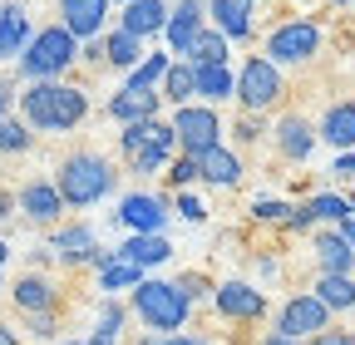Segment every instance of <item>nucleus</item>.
<instances>
[{"label": "nucleus", "mask_w": 355, "mask_h": 345, "mask_svg": "<svg viewBox=\"0 0 355 345\" xmlns=\"http://www.w3.org/2000/svg\"><path fill=\"white\" fill-rule=\"evenodd\" d=\"M20 114H25L30 128H40V134H69V128H79L84 114H89V94L79 84L40 79V84H30L20 94Z\"/></svg>", "instance_id": "nucleus-1"}, {"label": "nucleus", "mask_w": 355, "mask_h": 345, "mask_svg": "<svg viewBox=\"0 0 355 345\" xmlns=\"http://www.w3.org/2000/svg\"><path fill=\"white\" fill-rule=\"evenodd\" d=\"M114 178H119V172L109 168V158H99V153H69L60 163L55 188H60V197L69 207H94V202H104L114 193Z\"/></svg>", "instance_id": "nucleus-2"}, {"label": "nucleus", "mask_w": 355, "mask_h": 345, "mask_svg": "<svg viewBox=\"0 0 355 345\" xmlns=\"http://www.w3.org/2000/svg\"><path fill=\"white\" fill-rule=\"evenodd\" d=\"M133 311H139V321L158 335H178L188 326V311H193V301L188 291L178 286V281H139L133 286Z\"/></svg>", "instance_id": "nucleus-3"}, {"label": "nucleus", "mask_w": 355, "mask_h": 345, "mask_svg": "<svg viewBox=\"0 0 355 345\" xmlns=\"http://www.w3.org/2000/svg\"><path fill=\"white\" fill-rule=\"evenodd\" d=\"M79 55H84V50H79V39H74L64 25L35 30V35H30V45H25V55H20V74H25L30 84H40V79H60Z\"/></svg>", "instance_id": "nucleus-4"}, {"label": "nucleus", "mask_w": 355, "mask_h": 345, "mask_svg": "<svg viewBox=\"0 0 355 345\" xmlns=\"http://www.w3.org/2000/svg\"><path fill=\"white\" fill-rule=\"evenodd\" d=\"M173 134H178V148L188 158H198V153L222 143V118H217L212 104H183L173 114Z\"/></svg>", "instance_id": "nucleus-5"}, {"label": "nucleus", "mask_w": 355, "mask_h": 345, "mask_svg": "<svg viewBox=\"0 0 355 345\" xmlns=\"http://www.w3.org/2000/svg\"><path fill=\"white\" fill-rule=\"evenodd\" d=\"M316 50H321V25L316 20H286V25H277L266 35V60L277 69L282 64H306Z\"/></svg>", "instance_id": "nucleus-6"}, {"label": "nucleus", "mask_w": 355, "mask_h": 345, "mask_svg": "<svg viewBox=\"0 0 355 345\" xmlns=\"http://www.w3.org/2000/svg\"><path fill=\"white\" fill-rule=\"evenodd\" d=\"M237 99L247 114H261V109H272L282 99V69L266 60V55H252L237 74Z\"/></svg>", "instance_id": "nucleus-7"}, {"label": "nucleus", "mask_w": 355, "mask_h": 345, "mask_svg": "<svg viewBox=\"0 0 355 345\" xmlns=\"http://www.w3.org/2000/svg\"><path fill=\"white\" fill-rule=\"evenodd\" d=\"M326 326H331V306H326L316 291L291 296L286 306L277 311V335H286V340H306V335H316Z\"/></svg>", "instance_id": "nucleus-8"}, {"label": "nucleus", "mask_w": 355, "mask_h": 345, "mask_svg": "<svg viewBox=\"0 0 355 345\" xmlns=\"http://www.w3.org/2000/svg\"><path fill=\"white\" fill-rule=\"evenodd\" d=\"M212 306L227 321H261L266 316V291H257L247 281H222V286H212Z\"/></svg>", "instance_id": "nucleus-9"}, {"label": "nucleus", "mask_w": 355, "mask_h": 345, "mask_svg": "<svg viewBox=\"0 0 355 345\" xmlns=\"http://www.w3.org/2000/svg\"><path fill=\"white\" fill-rule=\"evenodd\" d=\"M202 20H207V6L202 0H178L168 10V55H188V45L202 35Z\"/></svg>", "instance_id": "nucleus-10"}, {"label": "nucleus", "mask_w": 355, "mask_h": 345, "mask_svg": "<svg viewBox=\"0 0 355 345\" xmlns=\"http://www.w3.org/2000/svg\"><path fill=\"white\" fill-rule=\"evenodd\" d=\"M109 20V0H60V25L74 39H94Z\"/></svg>", "instance_id": "nucleus-11"}, {"label": "nucleus", "mask_w": 355, "mask_h": 345, "mask_svg": "<svg viewBox=\"0 0 355 345\" xmlns=\"http://www.w3.org/2000/svg\"><path fill=\"white\" fill-rule=\"evenodd\" d=\"M119 222L133 227V232H163V227H168L163 197H153V193H128V197L119 202Z\"/></svg>", "instance_id": "nucleus-12"}, {"label": "nucleus", "mask_w": 355, "mask_h": 345, "mask_svg": "<svg viewBox=\"0 0 355 345\" xmlns=\"http://www.w3.org/2000/svg\"><path fill=\"white\" fill-rule=\"evenodd\" d=\"M20 212H25L30 222L50 227V222H60V212H64V197H60V188H55V183L35 178V183H25V188H20Z\"/></svg>", "instance_id": "nucleus-13"}, {"label": "nucleus", "mask_w": 355, "mask_h": 345, "mask_svg": "<svg viewBox=\"0 0 355 345\" xmlns=\"http://www.w3.org/2000/svg\"><path fill=\"white\" fill-rule=\"evenodd\" d=\"M119 30L139 35V39L163 35V30H168V0H128L123 15H119Z\"/></svg>", "instance_id": "nucleus-14"}, {"label": "nucleus", "mask_w": 355, "mask_h": 345, "mask_svg": "<svg viewBox=\"0 0 355 345\" xmlns=\"http://www.w3.org/2000/svg\"><path fill=\"white\" fill-rule=\"evenodd\" d=\"M316 128H311L301 114H286L282 123H277V153L282 158H291V163H306L311 158V148H316Z\"/></svg>", "instance_id": "nucleus-15"}, {"label": "nucleus", "mask_w": 355, "mask_h": 345, "mask_svg": "<svg viewBox=\"0 0 355 345\" xmlns=\"http://www.w3.org/2000/svg\"><path fill=\"white\" fill-rule=\"evenodd\" d=\"M198 178L202 183H212V188H237L242 183V158L232 153V148H207V153H198Z\"/></svg>", "instance_id": "nucleus-16"}, {"label": "nucleus", "mask_w": 355, "mask_h": 345, "mask_svg": "<svg viewBox=\"0 0 355 345\" xmlns=\"http://www.w3.org/2000/svg\"><path fill=\"white\" fill-rule=\"evenodd\" d=\"M158 104H163L158 89H119V94L109 99V118H119V123H144V118H158Z\"/></svg>", "instance_id": "nucleus-17"}, {"label": "nucleus", "mask_w": 355, "mask_h": 345, "mask_svg": "<svg viewBox=\"0 0 355 345\" xmlns=\"http://www.w3.org/2000/svg\"><path fill=\"white\" fill-rule=\"evenodd\" d=\"M30 15H25V6H0V60H20L25 55V45H30Z\"/></svg>", "instance_id": "nucleus-18"}, {"label": "nucleus", "mask_w": 355, "mask_h": 345, "mask_svg": "<svg viewBox=\"0 0 355 345\" xmlns=\"http://www.w3.org/2000/svg\"><path fill=\"white\" fill-rule=\"evenodd\" d=\"M119 256H123V262H133V267H163L168 256H173V242H168L163 232H133V237L119 247Z\"/></svg>", "instance_id": "nucleus-19"}, {"label": "nucleus", "mask_w": 355, "mask_h": 345, "mask_svg": "<svg viewBox=\"0 0 355 345\" xmlns=\"http://www.w3.org/2000/svg\"><path fill=\"white\" fill-rule=\"evenodd\" d=\"M321 139H326L331 148H340V153L355 148V99H340V104L326 109V118H321Z\"/></svg>", "instance_id": "nucleus-20"}, {"label": "nucleus", "mask_w": 355, "mask_h": 345, "mask_svg": "<svg viewBox=\"0 0 355 345\" xmlns=\"http://www.w3.org/2000/svg\"><path fill=\"white\" fill-rule=\"evenodd\" d=\"M193 74H198V94L207 104H222V99L237 94V74L227 69V60H222V64H193Z\"/></svg>", "instance_id": "nucleus-21"}, {"label": "nucleus", "mask_w": 355, "mask_h": 345, "mask_svg": "<svg viewBox=\"0 0 355 345\" xmlns=\"http://www.w3.org/2000/svg\"><path fill=\"white\" fill-rule=\"evenodd\" d=\"M316 262H321V272H336V276H350V267H355V247L340 237V227L336 232H321L316 237Z\"/></svg>", "instance_id": "nucleus-22"}, {"label": "nucleus", "mask_w": 355, "mask_h": 345, "mask_svg": "<svg viewBox=\"0 0 355 345\" xmlns=\"http://www.w3.org/2000/svg\"><path fill=\"white\" fill-rule=\"evenodd\" d=\"M158 94L168 99V104H193V94H198V74H193V64L188 60H173L168 64V74H163V84H158Z\"/></svg>", "instance_id": "nucleus-23"}, {"label": "nucleus", "mask_w": 355, "mask_h": 345, "mask_svg": "<svg viewBox=\"0 0 355 345\" xmlns=\"http://www.w3.org/2000/svg\"><path fill=\"white\" fill-rule=\"evenodd\" d=\"M207 15H212V30H222L227 39H247V35H252V20H247L252 10L237 6V0H212Z\"/></svg>", "instance_id": "nucleus-24"}, {"label": "nucleus", "mask_w": 355, "mask_h": 345, "mask_svg": "<svg viewBox=\"0 0 355 345\" xmlns=\"http://www.w3.org/2000/svg\"><path fill=\"white\" fill-rule=\"evenodd\" d=\"M15 306L30 316V311H55V286L50 281H44V276H20L15 281Z\"/></svg>", "instance_id": "nucleus-25"}, {"label": "nucleus", "mask_w": 355, "mask_h": 345, "mask_svg": "<svg viewBox=\"0 0 355 345\" xmlns=\"http://www.w3.org/2000/svg\"><path fill=\"white\" fill-rule=\"evenodd\" d=\"M104 60H109L114 69H133V64L144 60V39L128 35V30H114V35L104 39Z\"/></svg>", "instance_id": "nucleus-26"}, {"label": "nucleus", "mask_w": 355, "mask_h": 345, "mask_svg": "<svg viewBox=\"0 0 355 345\" xmlns=\"http://www.w3.org/2000/svg\"><path fill=\"white\" fill-rule=\"evenodd\" d=\"M168 50H158V55H144L139 64L128 69V79H123V89H158L163 84V74H168Z\"/></svg>", "instance_id": "nucleus-27"}, {"label": "nucleus", "mask_w": 355, "mask_h": 345, "mask_svg": "<svg viewBox=\"0 0 355 345\" xmlns=\"http://www.w3.org/2000/svg\"><path fill=\"white\" fill-rule=\"evenodd\" d=\"M55 256H64V262H89V251H94L99 242H94V232L89 227H64V232H55Z\"/></svg>", "instance_id": "nucleus-28"}, {"label": "nucleus", "mask_w": 355, "mask_h": 345, "mask_svg": "<svg viewBox=\"0 0 355 345\" xmlns=\"http://www.w3.org/2000/svg\"><path fill=\"white\" fill-rule=\"evenodd\" d=\"M316 296L326 301L331 311H350V306H355V281H350V276H336V272H321Z\"/></svg>", "instance_id": "nucleus-29"}, {"label": "nucleus", "mask_w": 355, "mask_h": 345, "mask_svg": "<svg viewBox=\"0 0 355 345\" xmlns=\"http://www.w3.org/2000/svg\"><path fill=\"white\" fill-rule=\"evenodd\" d=\"M227 60V35L222 30H202L188 45V64H222Z\"/></svg>", "instance_id": "nucleus-30"}, {"label": "nucleus", "mask_w": 355, "mask_h": 345, "mask_svg": "<svg viewBox=\"0 0 355 345\" xmlns=\"http://www.w3.org/2000/svg\"><path fill=\"white\" fill-rule=\"evenodd\" d=\"M306 207L316 212V222H345L350 212H355V197H336V193H321V197H311Z\"/></svg>", "instance_id": "nucleus-31"}, {"label": "nucleus", "mask_w": 355, "mask_h": 345, "mask_svg": "<svg viewBox=\"0 0 355 345\" xmlns=\"http://www.w3.org/2000/svg\"><path fill=\"white\" fill-rule=\"evenodd\" d=\"M139 281H144V267L123 262V256H119V262H114L109 272H99V286H104V291H133Z\"/></svg>", "instance_id": "nucleus-32"}, {"label": "nucleus", "mask_w": 355, "mask_h": 345, "mask_svg": "<svg viewBox=\"0 0 355 345\" xmlns=\"http://www.w3.org/2000/svg\"><path fill=\"white\" fill-rule=\"evenodd\" d=\"M25 148H30V123L0 118V153H25Z\"/></svg>", "instance_id": "nucleus-33"}, {"label": "nucleus", "mask_w": 355, "mask_h": 345, "mask_svg": "<svg viewBox=\"0 0 355 345\" xmlns=\"http://www.w3.org/2000/svg\"><path fill=\"white\" fill-rule=\"evenodd\" d=\"M168 153H173L168 143H148V148H139V153H133L128 163H133V172H158V168L168 163Z\"/></svg>", "instance_id": "nucleus-34"}, {"label": "nucleus", "mask_w": 355, "mask_h": 345, "mask_svg": "<svg viewBox=\"0 0 355 345\" xmlns=\"http://www.w3.org/2000/svg\"><path fill=\"white\" fill-rule=\"evenodd\" d=\"M252 218H257V222H286V218H291V207L277 202V197H261V202H252Z\"/></svg>", "instance_id": "nucleus-35"}, {"label": "nucleus", "mask_w": 355, "mask_h": 345, "mask_svg": "<svg viewBox=\"0 0 355 345\" xmlns=\"http://www.w3.org/2000/svg\"><path fill=\"white\" fill-rule=\"evenodd\" d=\"M119 330H123V306H119V301H104L99 330H94V335H114V340H119Z\"/></svg>", "instance_id": "nucleus-36"}, {"label": "nucleus", "mask_w": 355, "mask_h": 345, "mask_svg": "<svg viewBox=\"0 0 355 345\" xmlns=\"http://www.w3.org/2000/svg\"><path fill=\"white\" fill-rule=\"evenodd\" d=\"M168 183H173V188H188V183H198V158H188V153H183V158L173 163Z\"/></svg>", "instance_id": "nucleus-37"}, {"label": "nucleus", "mask_w": 355, "mask_h": 345, "mask_svg": "<svg viewBox=\"0 0 355 345\" xmlns=\"http://www.w3.org/2000/svg\"><path fill=\"white\" fill-rule=\"evenodd\" d=\"M173 207H178V218H183V222H202V218H207V207H202L193 193H178V197H173Z\"/></svg>", "instance_id": "nucleus-38"}, {"label": "nucleus", "mask_w": 355, "mask_h": 345, "mask_svg": "<svg viewBox=\"0 0 355 345\" xmlns=\"http://www.w3.org/2000/svg\"><path fill=\"white\" fill-rule=\"evenodd\" d=\"M311 345H355V330H336V326H326V330L311 335Z\"/></svg>", "instance_id": "nucleus-39"}, {"label": "nucleus", "mask_w": 355, "mask_h": 345, "mask_svg": "<svg viewBox=\"0 0 355 345\" xmlns=\"http://www.w3.org/2000/svg\"><path fill=\"white\" fill-rule=\"evenodd\" d=\"M178 286L188 291V301H198V296L207 291V276H198V272H183V276H178Z\"/></svg>", "instance_id": "nucleus-40"}, {"label": "nucleus", "mask_w": 355, "mask_h": 345, "mask_svg": "<svg viewBox=\"0 0 355 345\" xmlns=\"http://www.w3.org/2000/svg\"><path fill=\"white\" fill-rule=\"evenodd\" d=\"M30 335H55V316L50 311H30Z\"/></svg>", "instance_id": "nucleus-41"}, {"label": "nucleus", "mask_w": 355, "mask_h": 345, "mask_svg": "<svg viewBox=\"0 0 355 345\" xmlns=\"http://www.w3.org/2000/svg\"><path fill=\"white\" fill-rule=\"evenodd\" d=\"M119 262V251H104V247H94V251H89V267H99V272H109Z\"/></svg>", "instance_id": "nucleus-42"}, {"label": "nucleus", "mask_w": 355, "mask_h": 345, "mask_svg": "<svg viewBox=\"0 0 355 345\" xmlns=\"http://www.w3.org/2000/svg\"><path fill=\"white\" fill-rule=\"evenodd\" d=\"M336 172H340V178H355V153H340L336 158Z\"/></svg>", "instance_id": "nucleus-43"}, {"label": "nucleus", "mask_w": 355, "mask_h": 345, "mask_svg": "<svg viewBox=\"0 0 355 345\" xmlns=\"http://www.w3.org/2000/svg\"><path fill=\"white\" fill-rule=\"evenodd\" d=\"M237 139H247V143H252V139H261V128H257V118H242V128H237Z\"/></svg>", "instance_id": "nucleus-44"}, {"label": "nucleus", "mask_w": 355, "mask_h": 345, "mask_svg": "<svg viewBox=\"0 0 355 345\" xmlns=\"http://www.w3.org/2000/svg\"><path fill=\"white\" fill-rule=\"evenodd\" d=\"M168 345H207L202 335H168Z\"/></svg>", "instance_id": "nucleus-45"}, {"label": "nucleus", "mask_w": 355, "mask_h": 345, "mask_svg": "<svg viewBox=\"0 0 355 345\" xmlns=\"http://www.w3.org/2000/svg\"><path fill=\"white\" fill-rule=\"evenodd\" d=\"M10 207H15V197H10V193H0V222L10 218Z\"/></svg>", "instance_id": "nucleus-46"}, {"label": "nucleus", "mask_w": 355, "mask_h": 345, "mask_svg": "<svg viewBox=\"0 0 355 345\" xmlns=\"http://www.w3.org/2000/svg\"><path fill=\"white\" fill-rule=\"evenodd\" d=\"M340 237H345V242L355 247V218H345V222H340Z\"/></svg>", "instance_id": "nucleus-47"}, {"label": "nucleus", "mask_w": 355, "mask_h": 345, "mask_svg": "<svg viewBox=\"0 0 355 345\" xmlns=\"http://www.w3.org/2000/svg\"><path fill=\"white\" fill-rule=\"evenodd\" d=\"M0 345H20V340H15V330H10V326H0Z\"/></svg>", "instance_id": "nucleus-48"}, {"label": "nucleus", "mask_w": 355, "mask_h": 345, "mask_svg": "<svg viewBox=\"0 0 355 345\" xmlns=\"http://www.w3.org/2000/svg\"><path fill=\"white\" fill-rule=\"evenodd\" d=\"M261 345H301V340H286V335H266Z\"/></svg>", "instance_id": "nucleus-49"}, {"label": "nucleus", "mask_w": 355, "mask_h": 345, "mask_svg": "<svg viewBox=\"0 0 355 345\" xmlns=\"http://www.w3.org/2000/svg\"><path fill=\"white\" fill-rule=\"evenodd\" d=\"M139 345H168V335H144Z\"/></svg>", "instance_id": "nucleus-50"}, {"label": "nucleus", "mask_w": 355, "mask_h": 345, "mask_svg": "<svg viewBox=\"0 0 355 345\" xmlns=\"http://www.w3.org/2000/svg\"><path fill=\"white\" fill-rule=\"evenodd\" d=\"M84 345H114V335H94V340H84Z\"/></svg>", "instance_id": "nucleus-51"}, {"label": "nucleus", "mask_w": 355, "mask_h": 345, "mask_svg": "<svg viewBox=\"0 0 355 345\" xmlns=\"http://www.w3.org/2000/svg\"><path fill=\"white\" fill-rule=\"evenodd\" d=\"M6 256H10V247H6V242H0V267H6Z\"/></svg>", "instance_id": "nucleus-52"}, {"label": "nucleus", "mask_w": 355, "mask_h": 345, "mask_svg": "<svg viewBox=\"0 0 355 345\" xmlns=\"http://www.w3.org/2000/svg\"><path fill=\"white\" fill-rule=\"evenodd\" d=\"M237 6H247V10H257V0H237Z\"/></svg>", "instance_id": "nucleus-53"}, {"label": "nucleus", "mask_w": 355, "mask_h": 345, "mask_svg": "<svg viewBox=\"0 0 355 345\" xmlns=\"http://www.w3.org/2000/svg\"><path fill=\"white\" fill-rule=\"evenodd\" d=\"M331 6H350V0H331Z\"/></svg>", "instance_id": "nucleus-54"}, {"label": "nucleus", "mask_w": 355, "mask_h": 345, "mask_svg": "<svg viewBox=\"0 0 355 345\" xmlns=\"http://www.w3.org/2000/svg\"><path fill=\"white\" fill-rule=\"evenodd\" d=\"M69 345H84V340H69Z\"/></svg>", "instance_id": "nucleus-55"}, {"label": "nucleus", "mask_w": 355, "mask_h": 345, "mask_svg": "<svg viewBox=\"0 0 355 345\" xmlns=\"http://www.w3.org/2000/svg\"><path fill=\"white\" fill-rule=\"evenodd\" d=\"M119 6H128V0H119Z\"/></svg>", "instance_id": "nucleus-56"}]
</instances>
